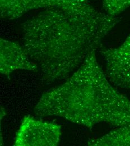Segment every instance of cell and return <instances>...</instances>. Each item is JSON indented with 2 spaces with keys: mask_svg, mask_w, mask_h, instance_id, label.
<instances>
[{
  "mask_svg": "<svg viewBox=\"0 0 130 146\" xmlns=\"http://www.w3.org/2000/svg\"><path fill=\"white\" fill-rule=\"evenodd\" d=\"M118 18L94 7L82 13L45 9L21 24L23 46L40 68L43 80L51 84L79 69L100 47Z\"/></svg>",
  "mask_w": 130,
  "mask_h": 146,
  "instance_id": "obj_1",
  "label": "cell"
},
{
  "mask_svg": "<svg viewBox=\"0 0 130 146\" xmlns=\"http://www.w3.org/2000/svg\"><path fill=\"white\" fill-rule=\"evenodd\" d=\"M100 53L110 81L115 86L130 89V35L119 47L102 48Z\"/></svg>",
  "mask_w": 130,
  "mask_h": 146,
  "instance_id": "obj_4",
  "label": "cell"
},
{
  "mask_svg": "<svg viewBox=\"0 0 130 146\" xmlns=\"http://www.w3.org/2000/svg\"><path fill=\"white\" fill-rule=\"evenodd\" d=\"M106 13L112 16H117L130 7V0H102Z\"/></svg>",
  "mask_w": 130,
  "mask_h": 146,
  "instance_id": "obj_8",
  "label": "cell"
},
{
  "mask_svg": "<svg viewBox=\"0 0 130 146\" xmlns=\"http://www.w3.org/2000/svg\"><path fill=\"white\" fill-rule=\"evenodd\" d=\"M76 6L69 0H0L1 18L14 20L33 10L52 7L71 11Z\"/></svg>",
  "mask_w": 130,
  "mask_h": 146,
  "instance_id": "obj_6",
  "label": "cell"
},
{
  "mask_svg": "<svg viewBox=\"0 0 130 146\" xmlns=\"http://www.w3.org/2000/svg\"><path fill=\"white\" fill-rule=\"evenodd\" d=\"M61 135L60 125L26 115L16 133L14 146H56Z\"/></svg>",
  "mask_w": 130,
  "mask_h": 146,
  "instance_id": "obj_3",
  "label": "cell"
},
{
  "mask_svg": "<svg viewBox=\"0 0 130 146\" xmlns=\"http://www.w3.org/2000/svg\"><path fill=\"white\" fill-rule=\"evenodd\" d=\"M90 146H130V124L119 127L106 135L90 139Z\"/></svg>",
  "mask_w": 130,
  "mask_h": 146,
  "instance_id": "obj_7",
  "label": "cell"
},
{
  "mask_svg": "<svg viewBox=\"0 0 130 146\" xmlns=\"http://www.w3.org/2000/svg\"><path fill=\"white\" fill-rule=\"evenodd\" d=\"M107 78L93 51L64 83L43 94L34 113L59 117L90 130L102 123L130 124V101Z\"/></svg>",
  "mask_w": 130,
  "mask_h": 146,
  "instance_id": "obj_2",
  "label": "cell"
},
{
  "mask_svg": "<svg viewBox=\"0 0 130 146\" xmlns=\"http://www.w3.org/2000/svg\"><path fill=\"white\" fill-rule=\"evenodd\" d=\"M76 2H90L91 0H69Z\"/></svg>",
  "mask_w": 130,
  "mask_h": 146,
  "instance_id": "obj_9",
  "label": "cell"
},
{
  "mask_svg": "<svg viewBox=\"0 0 130 146\" xmlns=\"http://www.w3.org/2000/svg\"><path fill=\"white\" fill-rule=\"evenodd\" d=\"M0 72L7 77L17 70L37 71L38 66L19 43L1 38Z\"/></svg>",
  "mask_w": 130,
  "mask_h": 146,
  "instance_id": "obj_5",
  "label": "cell"
}]
</instances>
